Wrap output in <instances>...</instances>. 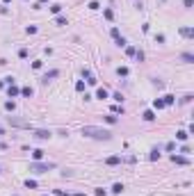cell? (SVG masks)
<instances>
[{"instance_id": "43", "label": "cell", "mask_w": 194, "mask_h": 196, "mask_svg": "<svg viewBox=\"0 0 194 196\" xmlns=\"http://www.w3.org/2000/svg\"><path fill=\"white\" fill-rule=\"evenodd\" d=\"M41 2H48V0H39V5H41Z\"/></svg>"}, {"instance_id": "33", "label": "cell", "mask_w": 194, "mask_h": 196, "mask_svg": "<svg viewBox=\"0 0 194 196\" xmlns=\"http://www.w3.org/2000/svg\"><path fill=\"white\" fill-rule=\"evenodd\" d=\"M75 89H78V91H85V82H82V80H80V82H75Z\"/></svg>"}, {"instance_id": "39", "label": "cell", "mask_w": 194, "mask_h": 196, "mask_svg": "<svg viewBox=\"0 0 194 196\" xmlns=\"http://www.w3.org/2000/svg\"><path fill=\"white\" fill-rule=\"evenodd\" d=\"M82 78H91V71L89 68H82Z\"/></svg>"}, {"instance_id": "10", "label": "cell", "mask_w": 194, "mask_h": 196, "mask_svg": "<svg viewBox=\"0 0 194 196\" xmlns=\"http://www.w3.org/2000/svg\"><path fill=\"white\" fill-rule=\"evenodd\" d=\"M32 94H34V89H32V87H21V96H25V98H32Z\"/></svg>"}, {"instance_id": "29", "label": "cell", "mask_w": 194, "mask_h": 196, "mask_svg": "<svg viewBox=\"0 0 194 196\" xmlns=\"http://www.w3.org/2000/svg\"><path fill=\"white\" fill-rule=\"evenodd\" d=\"M41 66H44V62H41V60H37V62H32V68H34V71H37V68H41Z\"/></svg>"}, {"instance_id": "36", "label": "cell", "mask_w": 194, "mask_h": 196, "mask_svg": "<svg viewBox=\"0 0 194 196\" xmlns=\"http://www.w3.org/2000/svg\"><path fill=\"white\" fill-rule=\"evenodd\" d=\"M135 57H137V62H144V52L137 50V52H135Z\"/></svg>"}, {"instance_id": "2", "label": "cell", "mask_w": 194, "mask_h": 196, "mask_svg": "<svg viewBox=\"0 0 194 196\" xmlns=\"http://www.w3.org/2000/svg\"><path fill=\"white\" fill-rule=\"evenodd\" d=\"M50 169H55V162H32L30 164L32 173H48Z\"/></svg>"}, {"instance_id": "24", "label": "cell", "mask_w": 194, "mask_h": 196, "mask_svg": "<svg viewBox=\"0 0 194 196\" xmlns=\"http://www.w3.org/2000/svg\"><path fill=\"white\" fill-rule=\"evenodd\" d=\"M116 46H119V48H126V46H128V41H126L124 37H116Z\"/></svg>"}, {"instance_id": "22", "label": "cell", "mask_w": 194, "mask_h": 196, "mask_svg": "<svg viewBox=\"0 0 194 196\" xmlns=\"http://www.w3.org/2000/svg\"><path fill=\"white\" fill-rule=\"evenodd\" d=\"M55 23H57V25H66L69 18H66V16H57V18H55Z\"/></svg>"}, {"instance_id": "31", "label": "cell", "mask_w": 194, "mask_h": 196, "mask_svg": "<svg viewBox=\"0 0 194 196\" xmlns=\"http://www.w3.org/2000/svg\"><path fill=\"white\" fill-rule=\"evenodd\" d=\"M25 32H27V34H37V25H27Z\"/></svg>"}, {"instance_id": "21", "label": "cell", "mask_w": 194, "mask_h": 196, "mask_svg": "<svg viewBox=\"0 0 194 196\" xmlns=\"http://www.w3.org/2000/svg\"><path fill=\"white\" fill-rule=\"evenodd\" d=\"M103 16H105L107 21H112V18H114V11H112V9H103Z\"/></svg>"}, {"instance_id": "15", "label": "cell", "mask_w": 194, "mask_h": 196, "mask_svg": "<svg viewBox=\"0 0 194 196\" xmlns=\"http://www.w3.org/2000/svg\"><path fill=\"white\" fill-rule=\"evenodd\" d=\"M187 137H190V132H187V130H178V132H176V139H178V141H185Z\"/></svg>"}, {"instance_id": "28", "label": "cell", "mask_w": 194, "mask_h": 196, "mask_svg": "<svg viewBox=\"0 0 194 196\" xmlns=\"http://www.w3.org/2000/svg\"><path fill=\"white\" fill-rule=\"evenodd\" d=\"M89 9H94V11H96V9H101V5H98V0H91V2H89Z\"/></svg>"}, {"instance_id": "26", "label": "cell", "mask_w": 194, "mask_h": 196, "mask_svg": "<svg viewBox=\"0 0 194 196\" xmlns=\"http://www.w3.org/2000/svg\"><path fill=\"white\" fill-rule=\"evenodd\" d=\"M25 187H27V189H34V187H37V180H30V178H27V180H25Z\"/></svg>"}, {"instance_id": "8", "label": "cell", "mask_w": 194, "mask_h": 196, "mask_svg": "<svg viewBox=\"0 0 194 196\" xmlns=\"http://www.w3.org/2000/svg\"><path fill=\"white\" fill-rule=\"evenodd\" d=\"M178 60L183 62V64H192V62H194V55H192V52H183Z\"/></svg>"}, {"instance_id": "1", "label": "cell", "mask_w": 194, "mask_h": 196, "mask_svg": "<svg viewBox=\"0 0 194 196\" xmlns=\"http://www.w3.org/2000/svg\"><path fill=\"white\" fill-rule=\"evenodd\" d=\"M82 135L89 137V139H98V141H110L112 139V132L105 128H98V126H85L82 128Z\"/></svg>"}, {"instance_id": "27", "label": "cell", "mask_w": 194, "mask_h": 196, "mask_svg": "<svg viewBox=\"0 0 194 196\" xmlns=\"http://www.w3.org/2000/svg\"><path fill=\"white\" fill-rule=\"evenodd\" d=\"M151 160H160V151H158V148L151 151Z\"/></svg>"}, {"instance_id": "19", "label": "cell", "mask_w": 194, "mask_h": 196, "mask_svg": "<svg viewBox=\"0 0 194 196\" xmlns=\"http://www.w3.org/2000/svg\"><path fill=\"white\" fill-rule=\"evenodd\" d=\"M121 192H124V185L121 182H114L112 185V194H121Z\"/></svg>"}, {"instance_id": "35", "label": "cell", "mask_w": 194, "mask_h": 196, "mask_svg": "<svg viewBox=\"0 0 194 196\" xmlns=\"http://www.w3.org/2000/svg\"><path fill=\"white\" fill-rule=\"evenodd\" d=\"M112 98H114V101H116V103H121V101H124V96L119 94V91H116V94H112Z\"/></svg>"}, {"instance_id": "14", "label": "cell", "mask_w": 194, "mask_h": 196, "mask_svg": "<svg viewBox=\"0 0 194 196\" xmlns=\"http://www.w3.org/2000/svg\"><path fill=\"white\" fill-rule=\"evenodd\" d=\"M96 98H101V101H105V98H110V94H107V89H103V87H101V89L96 91Z\"/></svg>"}, {"instance_id": "16", "label": "cell", "mask_w": 194, "mask_h": 196, "mask_svg": "<svg viewBox=\"0 0 194 196\" xmlns=\"http://www.w3.org/2000/svg\"><path fill=\"white\" fill-rule=\"evenodd\" d=\"M153 107H155V110H165L167 105H165V101H162V98H155V101H153Z\"/></svg>"}, {"instance_id": "18", "label": "cell", "mask_w": 194, "mask_h": 196, "mask_svg": "<svg viewBox=\"0 0 194 196\" xmlns=\"http://www.w3.org/2000/svg\"><path fill=\"white\" fill-rule=\"evenodd\" d=\"M103 119H105V123H110V126H114L116 121H119V119H116V114H107V116H103Z\"/></svg>"}, {"instance_id": "7", "label": "cell", "mask_w": 194, "mask_h": 196, "mask_svg": "<svg viewBox=\"0 0 194 196\" xmlns=\"http://www.w3.org/2000/svg\"><path fill=\"white\" fill-rule=\"evenodd\" d=\"M171 162H176V164H190V160H187L185 155H171Z\"/></svg>"}, {"instance_id": "11", "label": "cell", "mask_w": 194, "mask_h": 196, "mask_svg": "<svg viewBox=\"0 0 194 196\" xmlns=\"http://www.w3.org/2000/svg\"><path fill=\"white\" fill-rule=\"evenodd\" d=\"M142 119H144V121H155V112H153V110H146L144 114H142Z\"/></svg>"}, {"instance_id": "5", "label": "cell", "mask_w": 194, "mask_h": 196, "mask_svg": "<svg viewBox=\"0 0 194 196\" xmlns=\"http://www.w3.org/2000/svg\"><path fill=\"white\" fill-rule=\"evenodd\" d=\"M57 75H60V71H57V68H53V71H48V73L41 78V82H44V85H48V80H53V78H57Z\"/></svg>"}, {"instance_id": "34", "label": "cell", "mask_w": 194, "mask_h": 196, "mask_svg": "<svg viewBox=\"0 0 194 196\" xmlns=\"http://www.w3.org/2000/svg\"><path fill=\"white\" fill-rule=\"evenodd\" d=\"M126 52H128V55H135L137 50H135V46H126Z\"/></svg>"}, {"instance_id": "12", "label": "cell", "mask_w": 194, "mask_h": 196, "mask_svg": "<svg viewBox=\"0 0 194 196\" xmlns=\"http://www.w3.org/2000/svg\"><path fill=\"white\" fill-rule=\"evenodd\" d=\"M41 157H44V151H41V148H34V151H32V160H34V162H39Z\"/></svg>"}, {"instance_id": "13", "label": "cell", "mask_w": 194, "mask_h": 196, "mask_svg": "<svg viewBox=\"0 0 194 196\" xmlns=\"http://www.w3.org/2000/svg\"><path fill=\"white\" fill-rule=\"evenodd\" d=\"M128 73H130L128 66H119V68H116V75H119V78H128Z\"/></svg>"}, {"instance_id": "40", "label": "cell", "mask_w": 194, "mask_h": 196, "mask_svg": "<svg viewBox=\"0 0 194 196\" xmlns=\"http://www.w3.org/2000/svg\"><path fill=\"white\" fill-rule=\"evenodd\" d=\"M0 135H5V128H2V126H0Z\"/></svg>"}, {"instance_id": "37", "label": "cell", "mask_w": 194, "mask_h": 196, "mask_svg": "<svg viewBox=\"0 0 194 196\" xmlns=\"http://www.w3.org/2000/svg\"><path fill=\"white\" fill-rule=\"evenodd\" d=\"M53 194H55V196H71V194H66V192H62V189H55Z\"/></svg>"}, {"instance_id": "30", "label": "cell", "mask_w": 194, "mask_h": 196, "mask_svg": "<svg viewBox=\"0 0 194 196\" xmlns=\"http://www.w3.org/2000/svg\"><path fill=\"white\" fill-rule=\"evenodd\" d=\"M94 194H96V196H105L107 192H105V189H103V187H98V189H94Z\"/></svg>"}, {"instance_id": "17", "label": "cell", "mask_w": 194, "mask_h": 196, "mask_svg": "<svg viewBox=\"0 0 194 196\" xmlns=\"http://www.w3.org/2000/svg\"><path fill=\"white\" fill-rule=\"evenodd\" d=\"M180 34L190 39V37H194V30H192V27H180Z\"/></svg>"}, {"instance_id": "3", "label": "cell", "mask_w": 194, "mask_h": 196, "mask_svg": "<svg viewBox=\"0 0 194 196\" xmlns=\"http://www.w3.org/2000/svg\"><path fill=\"white\" fill-rule=\"evenodd\" d=\"M7 123L9 126H14V128H32V123L30 121H21V119H16V116H7Z\"/></svg>"}, {"instance_id": "9", "label": "cell", "mask_w": 194, "mask_h": 196, "mask_svg": "<svg viewBox=\"0 0 194 196\" xmlns=\"http://www.w3.org/2000/svg\"><path fill=\"white\" fill-rule=\"evenodd\" d=\"M105 164H110V167H114V164H121V155H112V157H107Z\"/></svg>"}, {"instance_id": "20", "label": "cell", "mask_w": 194, "mask_h": 196, "mask_svg": "<svg viewBox=\"0 0 194 196\" xmlns=\"http://www.w3.org/2000/svg\"><path fill=\"white\" fill-rule=\"evenodd\" d=\"M5 110H7V112H14V110H16V103H14V101H7V103H5Z\"/></svg>"}, {"instance_id": "44", "label": "cell", "mask_w": 194, "mask_h": 196, "mask_svg": "<svg viewBox=\"0 0 194 196\" xmlns=\"http://www.w3.org/2000/svg\"><path fill=\"white\" fill-rule=\"evenodd\" d=\"M0 171H2V169H0Z\"/></svg>"}, {"instance_id": "32", "label": "cell", "mask_w": 194, "mask_h": 196, "mask_svg": "<svg viewBox=\"0 0 194 196\" xmlns=\"http://www.w3.org/2000/svg\"><path fill=\"white\" fill-rule=\"evenodd\" d=\"M18 57H21V60H25V57H27V50H25V48H21V50H18Z\"/></svg>"}, {"instance_id": "4", "label": "cell", "mask_w": 194, "mask_h": 196, "mask_svg": "<svg viewBox=\"0 0 194 196\" xmlns=\"http://www.w3.org/2000/svg\"><path fill=\"white\" fill-rule=\"evenodd\" d=\"M32 137L44 141V139H50V137H53V132H50V130H34V132H32Z\"/></svg>"}, {"instance_id": "38", "label": "cell", "mask_w": 194, "mask_h": 196, "mask_svg": "<svg viewBox=\"0 0 194 196\" xmlns=\"http://www.w3.org/2000/svg\"><path fill=\"white\" fill-rule=\"evenodd\" d=\"M155 41H158V43H165V34H155Z\"/></svg>"}, {"instance_id": "23", "label": "cell", "mask_w": 194, "mask_h": 196, "mask_svg": "<svg viewBox=\"0 0 194 196\" xmlns=\"http://www.w3.org/2000/svg\"><path fill=\"white\" fill-rule=\"evenodd\" d=\"M50 11H53V14H60V11H62V5H60V2L50 5Z\"/></svg>"}, {"instance_id": "25", "label": "cell", "mask_w": 194, "mask_h": 196, "mask_svg": "<svg viewBox=\"0 0 194 196\" xmlns=\"http://www.w3.org/2000/svg\"><path fill=\"white\" fill-rule=\"evenodd\" d=\"M162 101H165V105H174V101H176V96H165V98H162Z\"/></svg>"}, {"instance_id": "41", "label": "cell", "mask_w": 194, "mask_h": 196, "mask_svg": "<svg viewBox=\"0 0 194 196\" xmlns=\"http://www.w3.org/2000/svg\"><path fill=\"white\" fill-rule=\"evenodd\" d=\"M2 2H5V5H9V2H11V0H2Z\"/></svg>"}, {"instance_id": "42", "label": "cell", "mask_w": 194, "mask_h": 196, "mask_svg": "<svg viewBox=\"0 0 194 196\" xmlns=\"http://www.w3.org/2000/svg\"><path fill=\"white\" fill-rule=\"evenodd\" d=\"M73 196H87V194H73Z\"/></svg>"}, {"instance_id": "6", "label": "cell", "mask_w": 194, "mask_h": 196, "mask_svg": "<svg viewBox=\"0 0 194 196\" xmlns=\"http://www.w3.org/2000/svg\"><path fill=\"white\" fill-rule=\"evenodd\" d=\"M9 89H7V94H9V98H16V96H21V89H18L16 85H7Z\"/></svg>"}]
</instances>
